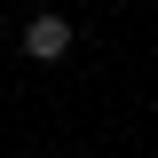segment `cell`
Here are the masks:
<instances>
[{
	"mask_svg": "<svg viewBox=\"0 0 158 158\" xmlns=\"http://www.w3.org/2000/svg\"><path fill=\"white\" fill-rule=\"evenodd\" d=\"M63 48H71V16H32L24 24V56L32 63H56Z\"/></svg>",
	"mask_w": 158,
	"mask_h": 158,
	"instance_id": "1",
	"label": "cell"
}]
</instances>
